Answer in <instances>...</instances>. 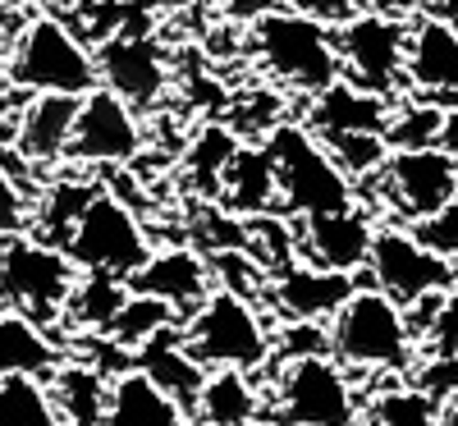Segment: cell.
<instances>
[{
  "mask_svg": "<svg viewBox=\"0 0 458 426\" xmlns=\"http://www.w3.org/2000/svg\"><path fill=\"white\" fill-rule=\"evenodd\" d=\"M330 354L349 371H371V376H408L417 367V339L408 330L403 307L362 280L349 302L330 317Z\"/></svg>",
  "mask_w": 458,
  "mask_h": 426,
  "instance_id": "cell-1",
  "label": "cell"
},
{
  "mask_svg": "<svg viewBox=\"0 0 458 426\" xmlns=\"http://www.w3.org/2000/svg\"><path fill=\"white\" fill-rule=\"evenodd\" d=\"M248 47L257 69L266 73L271 83L302 92V97H317L330 83L344 79L339 69V42H335V28L298 14L289 5H280L276 14H266L252 23L248 32Z\"/></svg>",
  "mask_w": 458,
  "mask_h": 426,
  "instance_id": "cell-2",
  "label": "cell"
},
{
  "mask_svg": "<svg viewBox=\"0 0 458 426\" xmlns=\"http://www.w3.org/2000/svg\"><path fill=\"white\" fill-rule=\"evenodd\" d=\"M276 166V188H280V211L302 220L358 202V183L335 166L326 142L302 124V120H280L261 138Z\"/></svg>",
  "mask_w": 458,
  "mask_h": 426,
  "instance_id": "cell-3",
  "label": "cell"
},
{
  "mask_svg": "<svg viewBox=\"0 0 458 426\" xmlns=\"http://www.w3.org/2000/svg\"><path fill=\"white\" fill-rule=\"evenodd\" d=\"M179 335H183V348L207 371L239 367L257 376L276 362V330L257 312V298H243L234 289H211L202 307H193L183 317Z\"/></svg>",
  "mask_w": 458,
  "mask_h": 426,
  "instance_id": "cell-4",
  "label": "cell"
},
{
  "mask_svg": "<svg viewBox=\"0 0 458 426\" xmlns=\"http://www.w3.org/2000/svg\"><path fill=\"white\" fill-rule=\"evenodd\" d=\"M5 88L37 97V92H64V97H88L101 88L97 79V55L83 47V37L55 14H37L23 23V32L10 47Z\"/></svg>",
  "mask_w": 458,
  "mask_h": 426,
  "instance_id": "cell-5",
  "label": "cell"
},
{
  "mask_svg": "<svg viewBox=\"0 0 458 426\" xmlns=\"http://www.w3.org/2000/svg\"><path fill=\"white\" fill-rule=\"evenodd\" d=\"M367 399L358 395L353 371L335 354L289 358L276 376L271 422L276 426H362Z\"/></svg>",
  "mask_w": 458,
  "mask_h": 426,
  "instance_id": "cell-6",
  "label": "cell"
},
{
  "mask_svg": "<svg viewBox=\"0 0 458 426\" xmlns=\"http://www.w3.org/2000/svg\"><path fill=\"white\" fill-rule=\"evenodd\" d=\"M64 252H69V261L79 270H101V276L133 280L138 270L147 266V257L157 252V243H151L138 207H129L120 192L101 188L97 198L83 207L79 225L69 229Z\"/></svg>",
  "mask_w": 458,
  "mask_h": 426,
  "instance_id": "cell-7",
  "label": "cell"
},
{
  "mask_svg": "<svg viewBox=\"0 0 458 426\" xmlns=\"http://www.w3.org/2000/svg\"><path fill=\"white\" fill-rule=\"evenodd\" d=\"M73 285H79V266L69 261L60 243H47L37 234L0 243V294L14 312L42 326H60Z\"/></svg>",
  "mask_w": 458,
  "mask_h": 426,
  "instance_id": "cell-8",
  "label": "cell"
},
{
  "mask_svg": "<svg viewBox=\"0 0 458 426\" xmlns=\"http://www.w3.org/2000/svg\"><path fill=\"white\" fill-rule=\"evenodd\" d=\"M335 42L349 83L394 101L408 92V19L386 10H358L344 28H335Z\"/></svg>",
  "mask_w": 458,
  "mask_h": 426,
  "instance_id": "cell-9",
  "label": "cell"
},
{
  "mask_svg": "<svg viewBox=\"0 0 458 426\" xmlns=\"http://www.w3.org/2000/svg\"><path fill=\"white\" fill-rule=\"evenodd\" d=\"M367 280L376 289H386L399 307L427 298V294H445L458 285V266L445 261L440 252H431L422 239L412 234V225L403 220H386L376 225L371 239V257H367Z\"/></svg>",
  "mask_w": 458,
  "mask_h": 426,
  "instance_id": "cell-10",
  "label": "cell"
},
{
  "mask_svg": "<svg viewBox=\"0 0 458 426\" xmlns=\"http://www.w3.org/2000/svg\"><path fill=\"white\" fill-rule=\"evenodd\" d=\"M371 183L386 192V207L394 211V220L412 225L458 198V157H449L436 142L390 147L386 166H380V175Z\"/></svg>",
  "mask_w": 458,
  "mask_h": 426,
  "instance_id": "cell-11",
  "label": "cell"
},
{
  "mask_svg": "<svg viewBox=\"0 0 458 426\" xmlns=\"http://www.w3.org/2000/svg\"><path fill=\"white\" fill-rule=\"evenodd\" d=\"M142 120L129 101H120L106 88H92L79 101V120L69 138L73 166H133L142 157Z\"/></svg>",
  "mask_w": 458,
  "mask_h": 426,
  "instance_id": "cell-12",
  "label": "cell"
},
{
  "mask_svg": "<svg viewBox=\"0 0 458 426\" xmlns=\"http://www.w3.org/2000/svg\"><path fill=\"white\" fill-rule=\"evenodd\" d=\"M97 55V79L106 92L129 101L138 115L157 110L161 97L170 92V60L165 51L151 42L147 32H110L106 42L92 51Z\"/></svg>",
  "mask_w": 458,
  "mask_h": 426,
  "instance_id": "cell-13",
  "label": "cell"
},
{
  "mask_svg": "<svg viewBox=\"0 0 458 426\" xmlns=\"http://www.w3.org/2000/svg\"><path fill=\"white\" fill-rule=\"evenodd\" d=\"M408 92L458 110V23L417 10L408 19Z\"/></svg>",
  "mask_w": 458,
  "mask_h": 426,
  "instance_id": "cell-14",
  "label": "cell"
},
{
  "mask_svg": "<svg viewBox=\"0 0 458 426\" xmlns=\"http://www.w3.org/2000/svg\"><path fill=\"white\" fill-rule=\"evenodd\" d=\"M298 225V257L326 266V270H349L362 276L367 257H371V239H376V211L353 202L339 211H321V216H302Z\"/></svg>",
  "mask_w": 458,
  "mask_h": 426,
  "instance_id": "cell-15",
  "label": "cell"
},
{
  "mask_svg": "<svg viewBox=\"0 0 458 426\" xmlns=\"http://www.w3.org/2000/svg\"><path fill=\"white\" fill-rule=\"evenodd\" d=\"M358 285H362V276L326 270V266H312V261L298 257V261L271 270L261 298L280 312V321H330Z\"/></svg>",
  "mask_w": 458,
  "mask_h": 426,
  "instance_id": "cell-16",
  "label": "cell"
},
{
  "mask_svg": "<svg viewBox=\"0 0 458 426\" xmlns=\"http://www.w3.org/2000/svg\"><path fill=\"white\" fill-rule=\"evenodd\" d=\"M79 101L83 97L37 92V97H23V106L5 115L10 120V147L32 170L69 161V138H73V120H79Z\"/></svg>",
  "mask_w": 458,
  "mask_h": 426,
  "instance_id": "cell-17",
  "label": "cell"
},
{
  "mask_svg": "<svg viewBox=\"0 0 458 426\" xmlns=\"http://www.w3.org/2000/svg\"><path fill=\"white\" fill-rule=\"evenodd\" d=\"M133 294H151V298H165L179 317H188L193 307H202V298L216 289L211 276V257L198 248H157L147 257V266L129 280Z\"/></svg>",
  "mask_w": 458,
  "mask_h": 426,
  "instance_id": "cell-18",
  "label": "cell"
},
{
  "mask_svg": "<svg viewBox=\"0 0 458 426\" xmlns=\"http://www.w3.org/2000/svg\"><path fill=\"white\" fill-rule=\"evenodd\" d=\"M394 106H399L394 97H380V92H367L349 79H339L326 92L308 97L302 124H308L317 138H330V133H390Z\"/></svg>",
  "mask_w": 458,
  "mask_h": 426,
  "instance_id": "cell-19",
  "label": "cell"
},
{
  "mask_svg": "<svg viewBox=\"0 0 458 426\" xmlns=\"http://www.w3.org/2000/svg\"><path fill=\"white\" fill-rule=\"evenodd\" d=\"M101 426H188V408L170 399L147 371L129 367L110 376V399Z\"/></svg>",
  "mask_w": 458,
  "mask_h": 426,
  "instance_id": "cell-20",
  "label": "cell"
},
{
  "mask_svg": "<svg viewBox=\"0 0 458 426\" xmlns=\"http://www.w3.org/2000/svg\"><path fill=\"white\" fill-rule=\"evenodd\" d=\"M188 413H193L198 426H257L261 413H266V399L257 390L252 371L211 367Z\"/></svg>",
  "mask_w": 458,
  "mask_h": 426,
  "instance_id": "cell-21",
  "label": "cell"
},
{
  "mask_svg": "<svg viewBox=\"0 0 458 426\" xmlns=\"http://www.w3.org/2000/svg\"><path fill=\"white\" fill-rule=\"evenodd\" d=\"M216 207H225L229 216H266V211H280V188H276V166H271V151L261 142H243L234 151V161L225 170L220 183V198Z\"/></svg>",
  "mask_w": 458,
  "mask_h": 426,
  "instance_id": "cell-22",
  "label": "cell"
},
{
  "mask_svg": "<svg viewBox=\"0 0 458 426\" xmlns=\"http://www.w3.org/2000/svg\"><path fill=\"white\" fill-rule=\"evenodd\" d=\"M47 390H51L60 426H101L106 399H110V376L92 358H64L47 376Z\"/></svg>",
  "mask_w": 458,
  "mask_h": 426,
  "instance_id": "cell-23",
  "label": "cell"
},
{
  "mask_svg": "<svg viewBox=\"0 0 458 426\" xmlns=\"http://www.w3.org/2000/svg\"><path fill=\"white\" fill-rule=\"evenodd\" d=\"M69 354L60 348V339L23 312H10L0 317V376H51Z\"/></svg>",
  "mask_w": 458,
  "mask_h": 426,
  "instance_id": "cell-24",
  "label": "cell"
},
{
  "mask_svg": "<svg viewBox=\"0 0 458 426\" xmlns=\"http://www.w3.org/2000/svg\"><path fill=\"white\" fill-rule=\"evenodd\" d=\"M133 367L147 371V376L157 380L170 399H179L183 408H193V399H198V390H202V380H207V367L183 348L179 326H174V330H161V335H151V339L138 348V354H133Z\"/></svg>",
  "mask_w": 458,
  "mask_h": 426,
  "instance_id": "cell-25",
  "label": "cell"
},
{
  "mask_svg": "<svg viewBox=\"0 0 458 426\" xmlns=\"http://www.w3.org/2000/svg\"><path fill=\"white\" fill-rule=\"evenodd\" d=\"M129 280L120 276H101V270H79V285H73L69 302H64V330L69 335H106L114 312L129 302Z\"/></svg>",
  "mask_w": 458,
  "mask_h": 426,
  "instance_id": "cell-26",
  "label": "cell"
},
{
  "mask_svg": "<svg viewBox=\"0 0 458 426\" xmlns=\"http://www.w3.org/2000/svg\"><path fill=\"white\" fill-rule=\"evenodd\" d=\"M239 147H243L239 129H229V124H202L193 133V142H188V151H183V179H188V188H193L198 198L216 202L220 198V183H225V170H229V161H234Z\"/></svg>",
  "mask_w": 458,
  "mask_h": 426,
  "instance_id": "cell-27",
  "label": "cell"
},
{
  "mask_svg": "<svg viewBox=\"0 0 458 426\" xmlns=\"http://www.w3.org/2000/svg\"><path fill=\"white\" fill-rule=\"evenodd\" d=\"M101 192V183L92 179H51L42 192H37V207H32V229L28 234L37 239H47V243H60L69 239V229L79 225L83 207Z\"/></svg>",
  "mask_w": 458,
  "mask_h": 426,
  "instance_id": "cell-28",
  "label": "cell"
},
{
  "mask_svg": "<svg viewBox=\"0 0 458 426\" xmlns=\"http://www.w3.org/2000/svg\"><path fill=\"white\" fill-rule=\"evenodd\" d=\"M362 426H440V399L427 395L417 380L386 385L367 399Z\"/></svg>",
  "mask_w": 458,
  "mask_h": 426,
  "instance_id": "cell-29",
  "label": "cell"
},
{
  "mask_svg": "<svg viewBox=\"0 0 458 426\" xmlns=\"http://www.w3.org/2000/svg\"><path fill=\"white\" fill-rule=\"evenodd\" d=\"M183 326V317L174 312V307L165 298H151V294H129V302L114 312L106 339L110 344H120L124 354H138V348L151 339V335H161V330H174Z\"/></svg>",
  "mask_w": 458,
  "mask_h": 426,
  "instance_id": "cell-30",
  "label": "cell"
},
{
  "mask_svg": "<svg viewBox=\"0 0 458 426\" xmlns=\"http://www.w3.org/2000/svg\"><path fill=\"white\" fill-rule=\"evenodd\" d=\"M0 426H60L42 376H0Z\"/></svg>",
  "mask_w": 458,
  "mask_h": 426,
  "instance_id": "cell-31",
  "label": "cell"
},
{
  "mask_svg": "<svg viewBox=\"0 0 458 426\" xmlns=\"http://www.w3.org/2000/svg\"><path fill=\"white\" fill-rule=\"evenodd\" d=\"M32 207H37L32 183L19 179L5 161H0V243L28 234V229H32Z\"/></svg>",
  "mask_w": 458,
  "mask_h": 426,
  "instance_id": "cell-32",
  "label": "cell"
},
{
  "mask_svg": "<svg viewBox=\"0 0 458 426\" xmlns=\"http://www.w3.org/2000/svg\"><path fill=\"white\" fill-rule=\"evenodd\" d=\"M312 354H330V321H284L276 330V358H312Z\"/></svg>",
  "mask_w": 458,
  "mask_h": 426,
  "instance_id": "cell-33",
  "label": "cell"
},
{
  "mask_svg": "<svg viewBox=\"0 0 458 426\" xmlns=\"http://www.w3.org/2000/svg\"><path fill=\"white\" fill-rule=\"evenodd\" d=\"M422 358H458V285L436 307V317L422 335Z\"/></svg>",
  "mask_w": 458,
  "mask_h": 426,
  "instance_id": "cell-34",
  "label": "cell"
},
{
  "mask_svg": "<svg viewBox=\"0 0 458 426\" xmlns=\"http://www.w3.org/2000/svg\"><path fill=\"white\" fill-rule=\"evenodd\" d=\"M412 234L422 239L431 252H440L445 261H454V266H458V198H454L449 207H440V211L422 216V220H412Z\"/></svg>",
  "mask_w": 458,
  "mask_h": 426,
  "instance_id": "cell-35",
  "label": "cell"
},
{
  "mask_svg": "<svg viewBox=\"0 0 458 426\" xmlns=\"http://www.w3.org/2000/svg\"><path fill=\"white\" fill-rule=\"evenodd\" d=\"M408 380H417L427 395H436L445 404V399L458 395V358H422L408 371Z\"/></svg>",
  "mask_w": 458,
  "mask_h": 426,
  "instance_id": "cell-36",
  "label": "cell"
},
{
  "mask_svg": "<svg viewBox=\"0 0 458 426\" xmlns=\"http://www.w3.org/2000/svg\"><path fill=\"white\" fill-rule=\"evenodd\" d=\"M284 5L298 10V14H308V19H317V23H326V28H344L362 10V0H284Z\"/></svg>",
  "mask_w": 458,
  "mask_h": 426,
  "instance_id": "cell-37",
  "label": "cell"
},
{
  "mask_svg": "<svg viewBox=\"0 0 458 426\" xmlns=\"http://www.w3.org/2000/svg\"><path fill=\"white\" fill-rule=\"evenodd\" d=\"M284 5V0H216V10L229 19V23H257V19H266V14H276Z\"/></svg>",
  "mask_w": 458,
  "mask_h": 426,
  "instance_id": "cell-38",
  "label": "cell"
},
{
  "mask_svg": "<svg viewBox=\"0 0 458 426\" xmlns=\"http://www.w3.org/2000/svg\"><path fill=\"white\" fill-rule=\"evenodd\" d=\"M436 147H445L449 157H458V110H445V124H440V138Z\"/></svg>",
  "mask_w": 458,
  "mask_h": 426,
  "instance_id": "cell-39",
  "label": "cell"
},
{
  "mask_svg": "<svg viewBox=\"0 0 458 426\" xmlns=\"http://www.w3.org/2000/svg\"><path fill=\"white\" fill-rule=\"evenodd\" d=\"M10 47H14V37L0 28V83H5V69H10Z\"/></svg>",
  "mask_w": 458,
  "mask_h": 426,
  "instance_id": "cell-40",
  "label": "cell"
},
{
  "mask_svg": "<svg viewBox=\"0 0 458 426\" xmlns=\"http://www.w3.org/2000/svg\"><path fill=\"white\" fill-rule=\"evenodd\" d=\"M10 312V302H5V294H0V317H5Z\"/></svg>",
  "mask_w": 458,
  "mask_h": 426,
  "instance_id": "cell-41",
  "label": "cell"
},
{
  "mask_svg": "<svg viewBox=\"0 0 458 426\" xmlns=\"http://www.w3.org/2000/svg\"><path fill=\"white\" fill-rule=\"evenodd\" d=\"M151 5H179V0H151Z\"/></svg>",
  "mask_w": 458,
  "mask_h": 426,
  "instance_id": "cell-42",
  "label": "cell"
},
{
  "mask_svg": "<svg viewBox=\"0 0 458 426\" xmlns=\"http://www.w3.org/2000/svg\"><path fill=\"white\" fill-rule=\"evenodd\" d=\"M0 129H5V110H0Z\"/></svg>",
  "mask_w": 458,
  "mask_h": 426,
  "instance_id": "cell-43",
  "label": "cell"
},
{
  "mask_svg": "<svg viewBox=\"0 0 458 426\" xmlns=\"http://www.w3.org/2000/svg\"><path fill=\"white\" fill-rule=\"evenodd\" d=\"M445 5H458V0H445Z\"/></svg>",
  "mask_w": 458,
  "mask_h": 426,
  "instance_id": "cell-44",
  "label": "cell"
}]
</instances>
